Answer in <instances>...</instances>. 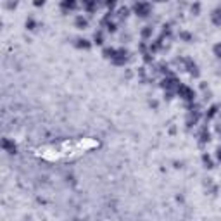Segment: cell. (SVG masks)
<instances>
[{
  "label": "cell",
  "instance_id": "2",
  "mask_svg": "<svg viewBox=\"0 0 221 221\" xmlns=\"http://www.w3.org/2000/svg\"><path fill=\"white\" fill-rule=\"evenodd\" d=\"M128 50L126 49H118L116 50V54H114V57L111 59V62H112L114 66H124L126 62H128Z\"/></svg>",
  "mask_w": 221,
  "mask_h": 221
},
{
  "label": "cell",
  "instance_id": "12",
  "mask_svg": "<svg viewBox=\"0 0 221 221\" xmlns=\"http://www.w3.org/2000/svg\"><path fill=\"white\" fill-rule=\"evenodd\" d=\"M93 40H95V43H97V45H102V43H104V35H102V31H97V33H95Z\"/></svg>",
  "mask_w": 221,
  "mask_h": 221
},
{
  "label": "cell",
  "instance_id": "7",
  "mask_svg": "<svg viewBox=\"0 0 221 221\" xmlns=\"http://www.w3.org/2000/svg\"><path fill=\"white\" fill-rule=\"evenodd\" d=\"M211 21L214 26H221V9H216L212 12V16H211Z\"/></svg>",
  "mask_w": 221,
  "mask_h": 221
},
{
  "label": "cell",
  "instance_id": "14",
  "mask_svg": "<svg viewBox=\"0 0 221 221\" xmlns=\"http://www.w3.org/2000/svg\"><path fill=\"white\" fill-rule=\"evenodd\" d=\"M212 52H214V55L218 57V59H221V43H216L214 49H212Z\"/></svg>",
  "mask_w": 221,
  "mask_h": 221
},
{
  "label": "cell",
  "instance_id": "8",
  "mask_svg": "<svg viewBox=\"0 0 221 221\" xmlns=\"http://www.w3.org/2000/svg\"><path fill=\"white\" fill-rule=\"evenodd\" d=\"M74 24H76L78 29H85V28L88 26V21H86L83 16H78V17H76V21H74Z\"/></svg>",
  "mask_w": 221,
  "mask_h": 221
},
{
  "label": "cell",
  "instance_id": "5",
  "mask_svg": "<svg viewBox=\"0 0 221 221\" xmlns=\"http://www.w3.org/2000/svg\"><path fill=\"white\" fill-rule=\"evenodd\" d=\"M76 7H78V2H76V0H64V2L60 4V9H62L64 12L74 11Z\"/></svg>",
  "mask_w": 221,
  "mask_h": 221
},
{
  "label": "cell",
  "instance_id": "4",
  "mask_svg": "<svg viewBox=\"0 0 221 221\" xmlns=\"http://www.w3.org/2000/svg\"><path fill=\"white\" fill-rule=\"evenodd\" d=\"M183 62H185V69L188 71V73H190L192 76H195V78H197V76H199V69H197V64H195V62H194L192 59H183Z\"/></svg>",
  "mask_w": 221,
  "mask_h": 221
},
{
  "label": "cell",
  "instance_id": "18",
  "mask_svg": "<svg viewBox=\"0 0 221 221\" xmlns=\"http://www.w3.org/2000/svg\"><path fill=\"white\" fill-rule=\"evenodd\" d=\"M107 31H116V24L114 22H107Z\"/></svg>",
  "mask_w": 221,
  "mask_h": 221
},
{
  "label": "cell",
  "instance_id": "10",
  "mask_svg": "<svg viewBox=\"0 0 221 221\" xmlns=\"http://www.w3.org/2000/svg\"><path fill=\"white\" fill-rule=\"evenodd\" d=\"M150 36H152V28L150 26H145L143 29H142V38L147 40V38H150Z\"/></svg>",
  "mask_w": 221,
  "mask_h": 221
},
{
  "label": "cell",
  "instance_id": "15",
  "mask_svg": "<svg viewBox=\"0 0 221 221\" xmlns=\"http://www.w3.org/2000/svg\"><path fill=\"white\" fill-rule=\"evenodd\" d=\"M202 161H204L205 167H209V169L212 167V161H211V157H209V156H205V154H204V156H202Z\"/></svg>",
  "mask_w": 221,
  "mask_h": 221
},
{
  "label": "cell",
  "instance_id": "20",
  "mask_svg": "<svg viewBox=\"0 0 221 221\" xmlns=\"http://www.w3.org/2000/svg\"><path fill=\"white\" fill-rule=\"evenodd\" d=\"M119 16L126 17V16H128V9H121V11H119Z\"/></svg>",
  "mask_w": 221,
  "mask_h": 221
},
{
  "label": "cell",
  "instance_id": "9",
  "mask_svg": "<svg viewBox=\"0 0 221 221\" xmlns=\"http://www.w3.org/2000/svg\"><path fill=\"white\" fill-rule=\"evenodd\" d=\"M76 42H78V43H76V47H78V49H85V50H88L90 47H92V43L88 42V40H85V38H83V40L80 38V40H76Z\"/></svg>",
  "mask_w": 221,
  "mask_h": 221
},
{
  "label": "cell",
  "instance_id": "21",
  "mask_svg": "<svg viewBox=\"0 0 221 221\" xmlns=\"http://www.w3.org/2000/svg\"><path fill=\"white\" fill-rule=\"evenodd\" d=\"M216 157H218V161H221V147L216 150Z\"/></svg>",
  "mask_w": 221,
  "mask_h": 221
},
{
  "label": "cell",
  "instance_id": "1",
  "mask_svg": "<svg viewBox=\"0 0 221 221\" xmlns=\"http://www.w3.org/2000/svg\"><path fill=\"white\" fill-rule=\"evenodd\" d=\"M176 93L183 98L185 102H194V98H195V92H194V90H192L190 86H187V85H181V83H180L178 88H176Z\"/></svg>",
  "mask_w": 221,
  "mask_h": 221
},
{
  "label": "cell",
  "instance_id": "22",
  "mask_svg": "<svg viewBox=\"0 0 221 221\" xmlns=\"http://www.w3.org/2000/svg\"><path fill=\"white\" fill-rule=\"evenodd\" d=\"M162 2H166V0H162Z\"/></svg>",
  "mask_w": 221,
  "mask_h": 221
},
{
  "label": "cell",
  "instance_id": "11",
  "mask_svg": "<svg viewBox=\"0 0 221 221\" xmlns=\"http://www.w3.org/2000/svg\"><path fill=\"white\" fill-rule=\"evenodd\" d=\"M26 28L28 29H36V21H35V19H33V17H29V19H26Z\"/></svg>",
  "mask_w": 221,
  "mask_h": 221
},
{
  "label": "cell",
  "instance_id": "13",
  "mask_svg": "<svg viewBox=\"0 0 221 221\" xmlns=\"http://www.w3.org/2000/svg\"><path fill=\"white\" fill-rule=\"evenodd\" d=\"M216 114H218V105H212V107L209 109V112L205 114V118H207V119H211V118H214Z\"/></svg>",
  "mask_w": 221,
  "mask_h": 221
},
{
  "label": "cell",
  "instance_id": "19",
  "mask_svg": "<svg viewBox=\"0 0 221 221\" xmlns=\"http://www.w3.org/2000/svg\"><path fill=\"white\" fill-rule=\"evenodd\" d=\"M43 4H45V0H35V2H33L35 7H40V5H43Z\"/></svg>",
  "mask_w": 221,
  "mask_h": 221
},
{
  "label": "cell",
  "instance_id": "3",
  "mask_svg": "<svg viewBox=\"0 0 221 221\" xmlns=\"http://www.w3.org/2000/svg\"><path fill=\"white\" fill-rule=\"evenodd\" d=\"M133 9H135L136 16H140V17H147L150 14V4L149 2H143V0L136 2L135 5H133Z\"/></svg>",
  "mask_w": 221,
  "mask_h": 221
},
{
  "label": "cell",
  "instance_id": "16",
  "mask_svg": "<svg viewBox=\"0 0 221 221\" xmlns=\"http://www.w3.org/2000/svg\"><path fill=\"white\" fill-rule=\"evenodd\" d=\"M180 36L183 38L185 42H190V40H192V35H190V33H187V31H181V33H180Z\"/></svg>",
  "mask_w": 221,
  "mask_h": 221
},
{
  "label": "cell",
  "instance_id": "6",
  "mask_svg": "<svg viewBox=\"0 0 221 221\" xmlns=\"http://www.w3.org/2000/svg\"><path fill=\"white\" fill-rule=\"evenodd\" d=\"M2 147H4V150L9 152V154H16V145H14V142H11L9 138H4V140H2Z\"/></svg>",
  "mask_w": 221,
  "mask_h": 221
},
{
  "label": "cell",
  "instance_id": "17",
  "mask_svg": "<svg viewBox=\"0 0 221 221\" xmlns=\"http://www.w3.org/2000/svg\"><path fill=\"white\" fill-rule=\"evenodd\" d=\"M199 11H200V4H199V2H195L194 5H192V12L197 16V14H199Z\"/></svg>",
  "mask_w": 221,
  "mask_h": 221
}]
</instances>
